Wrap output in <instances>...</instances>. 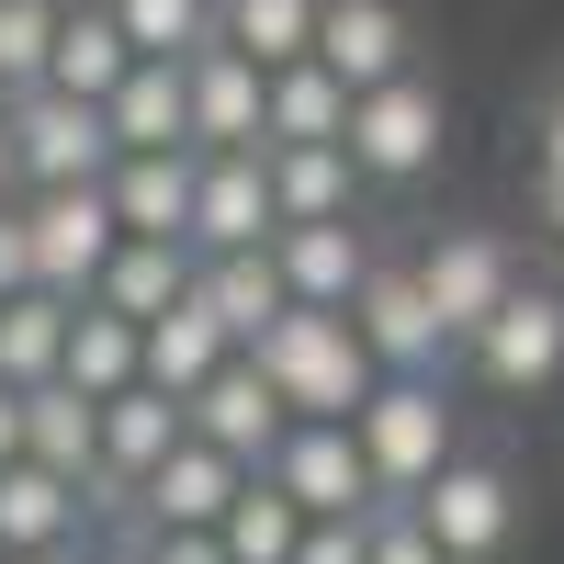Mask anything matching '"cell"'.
Here are the masks:
<instances>
[{
  "label": "cell",
  "mask_w": 564,
  "mask_h": 564,
  "mask_svg": "<svg viewBox=\"0 0 564 564\" xmlns=\"http://www.w3.org/2000/svg\"><path fill=\"white\" fill-rule=\"evenodd\" d=\"M249 361H260V384L282 395V417H339V430H350V406L384 384V372L361 361L350 316H327V305H282L249 339Z\"/></svg>",
  "instance_id": "cell-1"
},
{
  "label": "cell",
  "mask_w": 564,
  "mask_h": 564,
  "mask_svg": "<svg viewBox=\"0 0 564 564\" xmlns=\"http://www.w3.org/2000/svg\"><path fill=\"white\" fill-rule=\"evenodd\" d=\"M350 441H361V463H372V497L406 508V497L452 463V395H441V384H372V395L350 406Z\"/></svg>",
  "instance_id": "cell-2"
},
{
  "label": "cell",
  "mask_w": 564,
  "mask_h": 564,
  "mask_svg": "<svg viewBox=\"0 0 564 564\" xmlns=\"http://www.w3.org/2000/svg\"><path fill=\"white\" fill-rule=\"evenodd\" d=\"M441 135H452L441 79L406 68V79H384V90H361V102H350V135H339V148H350L361 181H417V170L441 159Z\"/></svg>",
  "instance_id": "cell-3"
},
{
  "label": "cell",
  "mask_w": 564,
  "mask_h": 564,
  "mask_svg": "<svg viewBox=\"0 0 564 564\" xmlns=\"http://www.w3.org/2000/svg\"><path fill=\"white\" fill-rule=\"evenodd\" d=\"M0 148H12V181L23 193H68V181H102L113 170V135L90 102H57V90H23L0 113Z\"/></svg>",
  "instance_id": "cell-4"
},
{
  "label": "cell",
  "mask_w": 564,
  "mask_h": 564,
  "mask_svg": "<svg viewBox=\"0 0 564 564\" xmlns=\"http://www.w3.org/2000/svg\"><path fill=\"white\" fill-rule=\"evenodd\" d=\"M417 271V294H430V316H441V339H475V327L520 294V260H508V238L497 226H441L430 249L406 260Z\"/></svg>",
  "instance_id": "cell-5"
},
{
  "label": "cell",
  "mask_w": 564,
  "mask_h": 564,
  "mask_svg": "<svg viewBox=\"0 0 564 564\" xmlns=\"http://www.w3.org/2000/svg\"><path fill=\"white\" fill-rule=\"evenodd\" d=\"M23 249H34V294L90 305V282H102V260H113V204H102V181L23 193Z\"/></svg>",
  "instance_id": "cell-6"
},
{
  "label": "cell",
  "mask_w": 564,
  "mask_h": 564,
  "mask_svg": "<svg viewBox=\"0 0 564 564\" xmlns=\"http://www.w3.org/2000/svg\"><path fill=\"white\" fill-rule=\"evenodd\" d=\"M260 475L294 497L305 520H372V508H384V497H372V463H361V441L339 430V417H294Z\"/></svg>",
  "instance_id": "cell-7"
},
{
  "label": "cell",
  "mask_w": 564,
  "mask_h": 564,
  "mask_svg": "<svg viewBox=\"0 0 564 564\" xmlns=\"http://www.w3.org/2000/svg\"><path fill=\"white\" fill-rule=\"evenodd\" d=\"M339 316H350V339H361V361L384 372V384H430L441 350H452L441 316H430V294H417V271H384V260L361 271V294H350Z\"/></svg>",
  "instance_id": "cell-8"
},
{
  "label": "cell",
  "mask_w": 564,
  "mask_h": 564,
  "mask_svg": "<svg viewBox=\"0 0 564 564\" xmlns=\"http://www.w3.org/2000/svg\"><path fill=\"white\" fill-rule=\"evenodd\" d=\"M406 520L430 531V553H441V564H486V553L508 542V520H520V497H508L497 463H463V452H452L441 475L406 497Z\"/></svg>",
  "instance_id": "cell-9"
},
{
  "label": "cell",
  "mask_w": 564,
  "mask_h": 564,
  "mask_svg": "<svg viewBox=\"0 0 564 564\" xmlns=\"http://www.w3.org/2000/svg\"><path fill=\"white\" fill-rule=\"evenodd\" d=\"M181 430H193L204 452H226V463H238V475H260V463H271V441L294 430V417H282V395L260 384V361L238 350V361H215L204 384L181 395Z\"/></svg>",
  "instance_id": "cell-10"
},
{
  "label": "cell",
  "mask_w": 564,
  "mask_h": 564,
  "mask_svg": "<svg viewBox=\"0 0 564 564\" xmlns=\"http://www.w3.org/2000/svg\"><path fill=\"white\" fill-rule=\"evenodd\" d=\"M271 170H260V148H238V159H193V226H181V249L193 260H226V249H271Z\"/></svg>",
  "instance_id": "cell-11"
},
{
  "label": "cell",
  "mask_w": 564,
  "mask_h": 564,
  "mask_svg": "<svg viewBox=\"0 0 564 564\" xmlns=\"http://www.w3.org/2000/svg\"><path fill=\"white\" fill-rule=\"evenodd\" d=\"M406 45H417V34H406L395 0H316V45H305V57L339 79L350 102H361V90H384V79H406V68H417Z\"/></svg>",
  "instance_id": "cell-12"
},
{
  "label": "cell",
  "mask_w": 564,
  "mask_h": 564,
  "mask_svg": "<svg viewBox=\"0 0 564 564\" xmlns=\"http://www.w3.org/2000/svg\"><path fill=\"white\" fill-rule=\"evenodd\" d=\"M463 350H475V372H486L497 395H542L553 372H564V294H508Z\"/></svg>",
  "instance_id": "cell-13"
},
{
  "label": "cell",
  "mask_w": 564,
  "mask_h": 564,
  "mask_svg": "<svg viewBox=\"0 0 564 564\" xmlns=\"http://www.w3.org/2000/svg\"><path fill=\"white\" fill-rule=\"evenodd\" d=\"M181 113H193V159L260 148V68L238 45H193V57H181Z\"/></svg>",
  "instance_id": "cell-14"
},
{
  "label": "cell",
  "mask_w": 564,
  "mask_h": 564,
  "mask_svg": "<svg viewBox=\"0 0 564 564\" xmlns=\"http://www.w3.org/2000/svg\"><path fill=\"white\" fill-rule=\"evenodd\" d=\"M102 135H113V159L193 148V113H181V57H135V68L102 90Z\"/></svg>",
  "instance_id": "cell-15"
},
{
  "label": "cell",
  "mask_w": 564,
  "mask_h": 564,
  "mask_svg": "<svg viewBox=\"0 0 564 564\" xmlns=\"http://www.w3.org/2000/svg\"><path fill=\"white\" fill-rule=\"evenodd\" d=\"M226 497H238V463L181 430V452L159 463V475H135V520H148V531H215Z\"/></svg>",
  "instance_id": "cell-16"
},
{
  "label": "cell",
  "mask_w": 564,
  "mask_h": 564,
  "mask_svg": "<svg viewBox=\"0 0 564 564\" xmlns=\"http://www.w3.org/2000/svg\"><path fill=\"white\" fill-rule=\"evenodd\" d=\"M135 68V45H124V23L102 12V0H57V45H45V90L57 102H90L102 113V90Z\"/></svg>",
  "instance_id": "cell-17"
},
{
  "label": "cell",
  "mask_w": 564,
  "mask_h": 564,
  "mask_svg": "<svg viewBox=\"0 0 564 564\" xmlns=\"http://www.w3.org/2000/svg\"><path fill=\"white\" fill-rule=\"evenodd\" d=\"M271 271H282V294H294V305H327V316H339V305L361 294L372 249H361L350 215H339V226H271Z\"/></svg>",
  "instance_id": "cell-18"
},
{
  "label": "cell",
  "mask_w": 564,
  "mask_h": 564,
  "mask_svg": "<svg viewBox=\"0 0 564 564\" xmlns=\"http://www.w3.org/2000/svg\"><path fill=\"white\" fill-rule=\"evenodd\" d=\"M102 204H113V238H181V226H193V148L113 159L102 170Z\"/></svg>",
  "instance_id": "cell-19"
},
{
  "label": "cell",
  "mask_w": 564,
  "mask_h": 564,
  "mask_svg": "<svg viewBox=\"0 0 564 564\" xmlns=\"http://www.w3.org/2000/svg\"><path fill=\"white\" fill-rule=\"evenodd\" d=\"M23 463L57 475V486L102 475V406H90L79 384H23Z\"/></svg>",
  "instance_id": "cell-20"
},
{
  "label": "cell",
  "mask_w": 564,
  "mask_h": 564,
  "mask_svg": "<svg viewBox=\"0 0 564 564\" xmlns=\"http://www.w3.org/2000/svg\"><path fill=\"white\" fill-rule=\"evenodd\" d=\"M181 294H193V249H181V238H113L102 282H90V305H102V316H124V327L170 316Z\"/></svg>",
  "instance_id": "cell-21"
},
{
  "label": "cell",
  "mask_w": 564,
  "mask_h": 564,
  "mask_svg": "<svg viewBox=\"0 0 564 564\" xmlns=\"http://www.w3.org/2000/svg\"><path fill=\"white\" fill-rule=\"evenodd\" d=\"M339 135H350V90L327 79L316 57L260 79V148H339Z\"/></svg>",
  "instance_id": "cell-22"
},
{
  "label": "cell",
  "mask_w": 564,
  "mask_h": 564,
  "mask_svg": "<svg viewBox=\"0 0 564 564\" xmlns=\"http://www.w3.org/2000/svg\"><path fill=\"white\" fill-rule=\"evenodd\" d=\"M215 361H238V339H226V327H215L193 294H181L170 316H148V327H135V384H159V395H193Z\"/></svg>",
  "instance_id": "cell-23"
},
{
  "label": "cell",
  "mask_w": 564,
  "mask_h": 564,
  "mask_svg": "<svg viewBox=\"0 0 564 564\" xmlns=\"http://www.w3.org/2000/svg\"><path fill=\"white\" fill-rule=\"evenodd\" d=\"M193 305L226 327V339H260V327L282 316V305H294V294H282V271H271V249H226V260H193Z\"/></svg>",
  "instance_id": "cell-24"
},
{
  "label": "cell",
  "mask_w": 564,
  "mask_h": 564,
  "mask_svg": "<svg viewBox=\"0 0 564 564\" xmlns=\"http://www.w3.org/2000/svg\"><path fill=\"white\" fill-rule=\"evenodd\" d=\"M260 170H271V215L282 226H339L350 193H361L350 148H260Z\"/></svg>",
  "instance_id": "cell-25"
},
{
  "label": "cell",
  "mask_w": 564,
  "mask_h": 564,
  "mask_svg": "<svg viewBox=\"0 0 564 564\" xmlns=\"http://www.w3.org/2000/svg\"><path fill=\"white\" fill-rule=\"evenodd\" d=\"M181 452V395H159V384H124V395H102V475H159V463Z\"/></svg>",
  "instance_id": "cell-26"
},
{
  "label": "cell",
  "mask_w": 564,
  "mask_h": 564,
  "mask_svg": "<svg viewBox=\"0 0 564 564\" xmlns=\"http://www.w3.org/2000/svg\"><path fill=\"white\" fill-rule=\"evenodd\" d=\"M57 542H79V486L0 463V553H57Z\"/></svg>",
  "instance_id": "cell-27"
},
{
  "label": "cell",
  "mask_w": 564,
  "mask_h": 564,
  "mask_svg": "<svg viewBox=\"0 0 564 564\" xmlns=\"http://www.w3.org/2000/svg\"><path fill=\"white\" fill-rule=\"evenodd\" d=\"M215 542H226V564H294V542H305V508L282 497L271 475H238V497H226Z\"/></svg>",
  "instance_id": "cell-28"
},
{
  "label": "cell",
  "mask_w": 564,
  "mask_h": 564,
  "mask_svg": "<svg viewBox=\"0 0 564 564\" xmlns=\"http://www.w3.org/2000/svg\"><path fill=\"white\" fill-rule=\"evenodd\" d=\"M215 45H238V57L271 79V68H294L316 45V0H215Z\"/></svg>",
  "instance_id": "cell-29"
},
{
  "label": "cell",
  "mask_w": 564,
  "mask_h": 564,
  "mask_svg": "<svg viewBox=\"0 0 564 564\" xmlns=\"http://www.w3.org/2000/svg\"><path fill=\"white\" fill-rule=\"evenodd\" d=\"M57 350H68V294H0V384H57Z\"/></svg>",
  "instance_id": "cell-30"
},
{
  "label": "cell",
  "mask_w": 564,
  "mask_h": 564,
  "mask_svg": "<svg viewBox=\"0 0 564 564\" xmlns=\"http://www.w3.org/2000/svg\"><path fill=\"white\" fill-rule=\"evenodd\" d=\"M57 384H79L90 406L135 384V327L102 316V305H68V350H57Z\"/></svg>",
  "instance_id": "cell-31"
},
{
  "label": "cell",
  "mask_w": 564,
  "mask_h": 564,
  "mask_svg": "<svg viewBox=\"0 0 564 564\" xmlns=\"http://www.w3.org/2000/svg\"><path fill=\"white\" fill-rule=\"evenodd\" d=\"M102 12L124 23L135 57H193V45H215V0H102Z\"/></svg>",
  "instance_id": "cell-32"
},
{
  "label": "cell",
  "mask_w": 564,
  "mask_h": 564,
  "mask_svg": "<svg viewBox=\"0 0 564 564\" xmlns=\"http://www.w3.org/2000/svg\"><path fill=\"white\" fill-rule=\"evenodd\" d=\"M45 45H57V0H0V90H45Z\"/></svg>",
  "instance_id": "cell-33"
},
{
  "label": "cell",
  "mask_w": 564,
  "mask_h": 564,
  "mask_svg": "<svg viewBox=\"0 0 564 564\" xmlns=\"http://www.w3.org/2000/svg\"><path fill=\"white\" fill-rule=\"evenodd\" d=\"M361 564H441L430 531L406 520V508H372V531H361Z\"/></svg>",
  "instance_id": "cell-34"
},
{
  "label": "cell",
  "mask_w": 564,
  "mask_h": 564,
  "mask_svg": "<svg viewBox=\"0 0 564 564\" xmlns=\"http://www.w3.org/2000/svg\"><path fill=\"white\" fill-rule=\"evenodd\" d=\"M361 531H372V520H305L294 564H361Z\"/></svg>",
  "instance_id": "cell-35"
},
{
  "label": "cell",
  "mask_w": 564,
  "mask_h": 564,
  "mask_svg": "<svg viewBox=\"0 0 564 564\" xmlns=\"http://www.w3.org/2000/svg\"><path fill=\"white\" fill-rule=\"evenodd\" d=\"M0 294H34V249H23V204H0Z\"/></svg>",
  "instance_id": "cell-36"
},
{
  "label": "cell",
  "mask_w": 564,
  "mask_h": 564,
  "mask_svg": "<svg viewBox=\"0 0 564 564\" xmlns=\"http://www.w3.org/2000/svg\"><path fill=\"white\" fill-rule=\"evenodd\" d=\"M148 564H226L215 531H148Z\"/></svg>",
  "instance_id": "cell-37"
},
{
  "label": "cell",
  "mask_w": 564,
  "mask_h": 564,
  "mask_svg": "<svg viewBox=\"0 0 564 564\" xmlns=\"http://www.w3.org/2000/svg\"><path fill=\"white\" fill-rule=\"evenodd\" d=\"M542 181H564V90L542 102Z\"/></svg>",
  "instance_id": "cell-38"
},
{
  "label": "cell",
  "mask_w": 564,
  "mask_h": 564,
  "mask_svg": "<svg viewBox=\"0 0 564 564\" xmlns=\"http://www.w3.org/2000/svg\"><path fill=\"white\" fill-rule=\"evenodd\" d=\"M0 463H23V395L0 384Z\"/></svg>",
  "instance_id": "cell-39"
},
{
  "label": "cell",
  "mask_w": 564,
  "mask_h": 564,
  "mask_svg": "<svg viewBox=\"0 0 564 564\" xmlns=\"http://www.w3.org/2000/svg\"><path fill=\"white\" fill-rule=\"evenodd\" d=\"M542 226H553V249H564V181H542Z\"/></svg>",
  "instance_id": "cell-40"
},
{
  "label": "cell",
  "mask_w": 564,
  "mask_h": 564,
  "mask_svg": "<svg viewBox=\"0 0 564 564\" xmlns=\"http://www.w3.org/2000/svg\"><path fill=\"white\" fill-rule=\"evenodd\" d=\"M0 564H90L79 542H57V553H0Z\"/></svg>",
  "instance_id": "cell-41"
},
{
  "label": "cell",
  "mask_w": 564,
  "mask_h": 564,
  "mask_svg": "<svg viewBox=\"0 0 564 564\" xmlns=\"http://www.w3.org/2000/svg\"><path fill=\"white\" fill-rule=\"evenodd\" d=\"M90 564H148V542H113V553H90Z\"/></svg>",
  "instance_id": "cell-42"
},
{
  "label": "cell",
  "mask_w": 564,
  "mask_h": 564,
  "mask_svg": "<svg viewBox=\"0 0 564 564\" xmlns=\"http://www.w3.org/2000/svg\"><path fill=\"white\" fill-rule=\"evenodd\" d=\"M0 204H23V181H12V148H0Z\"/></svg>",
  "instance_id": "cell-43"
},
{
  "label": "cell",
  "mask_w": 564,
  "mask_h": 564,
  "mask_svg": "<svg viewBox=\"0 0 564 564\" xmlns=\"http://www.w3.org/2000/svg\"><path fill=\"white\" fill-rule=\"evenodd\" d=\"M0 113H12V90H0Z\"/></svg>",
  "instance_id": "cell-44"
}]
</instances>
